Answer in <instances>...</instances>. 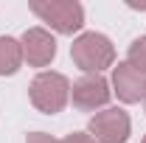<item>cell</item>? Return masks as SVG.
Listing matches in <instances>:
<instances>
[{
  "label": "cell",
  "mask_w": 146,
  "mask_h": 143,
  "mask_svg": "<svg viewBox=\"0 0 146 143\" xmlns=\"http://www.w3.org/2000/svg\"><path fill=\"white\" fill-rule=\"evenodd\" d=\"M70 59L82 73H101L107 68H115V48H112L107 34L84 31L73 39Z\"/></svg>",
  "instance_id": "6da1fadb"
},
{
  "label": "cell",
  "mask_w": 146,
  "mask_h": 143,
  "mask_svg": "<svg viewBox=\"0 0 146 143\" xmlns=\"http://www.w3.org/2000/svg\"><path fill=\"white\" fill-rule=\"evenodd\" d=\"M23 68V48L14 36H0V76H14Z\"/></svg>",
  "instance_id": "ba28073f"
},
{
  "label": "cell",
  "mask_w": 146,
  "mask_h": 143,
  "mask_svg": "<svg viewBox=\"0 0 146 143\" xmlns=\"http://www.w3.org/2000/svg\"><path fill=\"white\" fill-rule=\"evenodd\" d=\"M143 107H146V98H143Z\"/></svg>",
  "instance_id": "4fadbf2b"
},
{
  "label": "cell",
  "mask_w": 146,
  "mask_h": 143,
  "mask_svg": "<svg viewBox=\"0 0 146 143\" xmlns=\"http://www.w3.org/2000/svg\"><path fill=\"white\" fill-rule=\"evenodd\" d=\"M31 11L65 36L82 31L84 25V6L79 0H31Z\"/></svg>",
  "instance_id": "3957f363"
},
{
  "label": "cell",
  "mask_w": 146,
  "mask_h": 143,
  "mask_svg": "<svg viewBox=\"0 0 146 143\" xmlns=\"http://www.w3.org/2000/svg\"><path fill=\"white\" fill-rule=\"evenodd\" d=\"M20 48H23V62H28L31 68H48L56 59V39L48 28H28L20 36Z\"/></svg>",
  "instance_id": "8992f818"
},
{
  "label": "cell",
  "mask_w": 146,
  "mask_h": 143,
  "mask_svg": "<svg viewBox=\"0 0 146 143\" xmlns=\"http://www.w3.org/2000/svg\"><path fill=\"white\" fill-rule=\"evenodd\" d=\"M127 62L135 68V70L146 73V36L132 39V45H129V51H127Z\"/></svg>",
  "instance_id": "9c48e42d"
},
{
  "label": "cell",
  "mask_w": 146,
  "mask_h": 143,
  "mask_svg": "<svg viewBox=\"0 0 146 143\" xmlns=\"http://www.w3.org/2000/svg\"><path fill=\"white\" fill-rule=\"evenodd\" d=\"M62 143H96V140H93L87 132H70V135H68Z\"/></svg>",
  "instance_id": "8fae6325"
},
{
  "label": "cell",
  "mask_w": 146,
  "mask_h": 143,
  "mask_svg": "<svg viewBox=\"0 0 146 143\" xmlns=\"http://www.w3.org/2000/svg\"><path fill=\"white\" fill-rule=\"evenodd\" d=\"M112 98V87L101 73H84L79 81H73L70 87V101L82 112H96V109H107Z\"/></svg>",
  "instance_id": "5b68a950"
},
{
  "label": "cell",
  "mask_w": 146,
  "mask_h": 143,
  "mask_svg": "<svg viewBox=\"0 0 146 143\" xmlns=\"http://www.w3.org/2000/svg\"><path fill=\"white\" fill-rule=\"evenodd\" d=\"M112 93L118 95V101L124 104H138L146 98V73L135 70L129 62H118L112 68Z\"/></svg>",
  "instance_id": "52a82bcc"
},
{
  "label": "cell",
  "mask_w": 146,
  "mask_h": 143,
  "mask_svg": "<svg viewBox=\"0 0 146 143\" xmlns=\"http://www.w3.org/2000/svg\"><path fill=\"white\" fill-rule=\"evenodd\" d=\"M25 143H62V140H56L54 135H48V132H31L25 138Z\"/></svg>",
  "instance_id": "30bf717a"
},
{
  "label": "cell",
  "mask_w": 146,
  "mask_h": 143,
  "mask_svg": "<svg viewBox=\"0 0 146 143\" xmlns=\"http://www.w3.org/2000/svg\"><path fill=\"white\" fill-rule=\"evenodd\" d=\"M87 135L96 143H127L132 135V121L121 107H107L90 118Z\"/></svg>",
  "instance_id": "277c9868"
},
{
  "label": "cell",
  "mask_w": 146,
  "mask_h": 143,
  "mask_svg": "<svg viewBox=\"0 0 146 143\" xmlns=\"http://www.w3.org/2000/svg\"><path fill=\"white\" fill-rule=\"evenodd\" d=\"M141 143H146V135H143V140H141Z\"/></svg>",
  "instance_id": "7c38bea8"
},
{
  "label": "cell",
  "mask_w": 146,
  "mask_h": 143,
  "mask_svg": "<svg viewBox=\"0 0 146 143\" xmlns=\"http://www.w3.org/2000/svg\"><path fill=\"white\" fill-rule=\"evenodd\" d=\"M28 98L39 112L56 115L70 101V81H68V76H62L56 70H42L34 76V81L28 87Z\"/></svg>",
  "instance_id": "7a4b0ae2"
}]
</instances>
